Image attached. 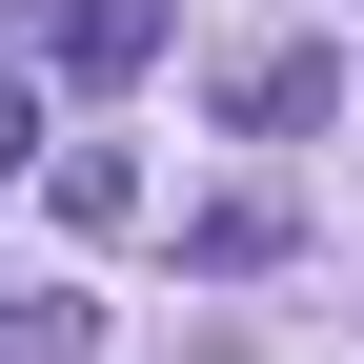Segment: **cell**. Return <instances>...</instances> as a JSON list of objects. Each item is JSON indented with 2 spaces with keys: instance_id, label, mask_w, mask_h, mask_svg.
<instances>
[{
  "instance_id": "6da1fadb",
  "label": "cell",
  "mask_w": 364,
  "mask_h": 364,
  "mask_svg": "<svg viewBox=\"0 0 364 364\" xmlns=\"http://www.w3.org/2000/svg\"><path fill=\"white\" fill-rule=\"evenodd\" d=\"M324 102H344V61H324V41H284V61H243V81H223V122H243V142H304Z\"/></svg>"
},
{
  "instance_id": "7a4b0ae2",
  "label": "cell",
  "mask_w": 364,
  "mask_h": 364,
  "mask_svg": "<svg viewBox=\"0 0 364 364\" xmlns=\"http://www.w3.org/2000/svg\"><path fill=\"white\" fill-rule=\"evenodd\" d=\"M41 41H61V81H142L162 61V0H41Z\"/></svg>"
},
{
  "instance_id": "3957f363",
  "label": "cell",
  "mask_w": 364,
  "mask_h": 364,
  "mask_svg": "<svg viewBox=\"0 0 364 364\" xmlns=\"http://www.w3.org/2000/svg\"><path fill=\"white\" fill-rule=\"evenodd\" d=\"M41 203H61L81 243H122V223H142V162H122V142H61V162H41Z\"/></svg>"
},
{
  "instance_id": "277c9868",
  "label": "cell",
  "mask_w": 364,
  "mask_h": 364,
  "mask_svg": "<svg viewBox=\"0 0 364 364\" xmlns=\"http://www.w3.org/2000/svg\"><path fill=\"white\" fill-rule=\"evenodd\" d=\"M182 263H203V284H263V263H284V203H203Z\"/></svg>"
},
{
  "instance_id": "5b68a950",
  "label": "cell",
  "mask_w": 364,
  "mask_h": 364,
  "mask_svg": "<svg viewBox=\"0 0 364 364\" xmlns=\"http://www.w3.org/2000/svg\"><path fill=\"white\" fill-rule=\"evenodd\" d=\"M0 364H81V304H21L0 284Z\"/></svg>"
},
{
  "instance_id": "8992f818",
  "label": "cell",
  "mask_w": 364,
  "mask_h": 364,
  "mask_svg": "<svg viewBox=\"0 0 364 364\" xmlns=\"http://www.w3.org/2000/svg\"><path fill=\"white\" fill-rule=\"evenodd\" d=\"M21 162H61V142H41V81H0V182Z\"/></svg>"
}]
</instances>
